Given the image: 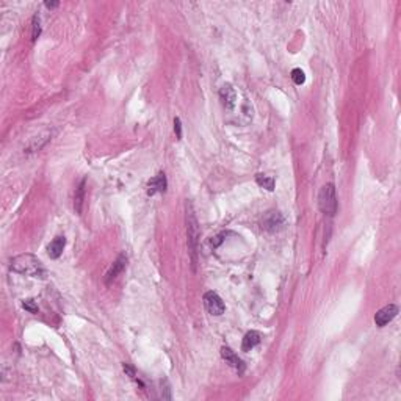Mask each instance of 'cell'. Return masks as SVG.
<instances>
[{
	"label": "cell",
	"mask_w": 401,
	"mask_h": 401,
	"mask_svg": "<svg viewBox=\"0 0 401 401\" xmlns=\"http://www.w3.org/2000/svg\"><path fill=\"white\" fill-rule=\"evenodd\" d=\"M185 223H187V243H188V252L191 257V268L193 271H196L201 232H199L198 218L195 215V210H193V205L188 201L185 204Z\"/></svg>",
	"instance_id": "1"
},
{
	"label": "cell",
	"mask_w": 401,
	"mask_h": 401,
	"mask_svg": "<svg viewBox=\"0 0 401 401\" xmlns=\"http://www.w3.org/2000/svg\"><path fill=\"white\" fill-rule=\"evenodd\" d=\"M10 268L19 275H25L30 278H46V268L41 260L33 254H22L11 258Z\"/></svg>",
	"instance_id": "2"
},
{
	"label": "cell",
	"mask_w": 401,
	"mask_h": 401,
	"mask_svg": "<svg viewBox=\"0 0 401 401\" xmlns=\"http://www.w3.org/2000/svg\"><path fill=\"white\" fill-rule=\"evenodd\" d=\"M318 207L325 215L334 216L337 213V196H335L334 184H326L321 188L318 195Z\"/></svg>",
	"instance_id": "3"
},
{
	"label": "cell",
	"mask_w": 401,
	"mask_h": 401,
	"mask_svg": "<svg viewBox=\"0 0 401 401\" xmlns=\"http://www.w3.org/2000/svg\"><path fill=\"white\" fill-rule=\"evenodd\" d=\"M204 307H205L207 312H209L210 315H215V317L223 315L224 310H226L223 300L219 298V295L215 292H207L204 295Z\"/></svg>",
	"instance_id": "4"
},
{
	"label": "cell",
	"mask_w": 401,
	"mask_h": 401,
	"mask_svg": "<svg viewBox=\"0 0 401 401\" xmlns=\"http://www.w3.org/2000/svg\"><path fill=\"white\" fill-rule=\"evenodd\" d=\"M284 224H286V218L282 216L281 212L276 210L266 212L262 218V227L266 232H278L284 227Z\"/></svg>",
	"instance_id": "5"
},
{
	"label": "cell",
	"mask_w": 401,
	"mask_h": 401,
	"mask_svg": "<svg viewBox=\"0 0 401 401\" xmlns=\"http://www.w3.org/2000/svg\"><path fill=\"white\" fill-rule=\"evenodd\" d=\"M398 315V307L395 304H389V306H384L382 309H379L376 315H374V323H376V326L379 328H384L385 325H389V323Z\"/></svg>",
	"instance_id": "6"
},
{
	"label": "cell",
	"mask_w": 401,
	"mask_h": 401,
	"mask_svg": "<svg viewBox=\"0 0 401 401\" xmlns=\"http://www.w3.org/2000/svg\"><path fill=\"white\" fill-rule=\"evenodd\" d=\"M219 100H221L223 103V107L227 108V110H232L235 107V103H237V91H235V88L226 83L223 85V88L219 89Z\"/></svg>",
	"instance_id": "7"
},
{
	"label": "cell",
	"mask_w": 401,
	"mask_h": 401,
	"mask_svg": "<svg viewBox=\"0 0 401 401\" xmlns=\"http://www.w3.org/2000/svg\"><path fill=\"white\" fill-rule=\"evenodd\" d=\"M125 265H127V255L125 254H119L118 258L113 262V265L110 266V270L107 271V275H105V284H107V286H110V284L122 273Z\"/></svg>",
	"instance_id": "8"
},
{
	"label": "cell",
	"mask_w": 401,
	"mask_h": 401,
	"mask_svg": "<svg viewBox=\"0 0 401 401\" xmlns=\"http://www.w3.org/2000/svg\"><path fill=\"white\" fill-rule=\"evenodd\" d=\"M221 357L226 360V364H229L234 370L238 371V374H243L244 373V364H243V360L230 350L229 346H223L221 348Z\"/></svg>",
	"instance_id": "9"
},
{
	"label": "cell",
	"mask_w": 401,
	"mask_h": 401,
	"mask_svg": "<svg viewBox=\"0 0 401 401\" xmlns=\"http://www.w3.org/2000/svg\"><path fill=\"white\" fill-rule=\"evenodd\" d=\"M166 187H168V182H166V176L163 173L157 174L154 179L149 180L148 184V195L152 196L155 193H165L166 191Z\"/></svg>",
	"instance_id": "10"
},
{
	"label": "cell",
	"mask_w": 401,
	"mask_h": 401,
	"mask_svg": "<svg viewBox=\"0 0 401 401\" xmlns=\"http://www.w3.org/2000/svg\"><path fill=\"white\" fill-rule=\"evenodd\" d=\"M64 244H66V238L64 237H57L55 240H52L50 244L47 246V254L50 258H58L63 254Z\"/></svg>",
	"instance_id": "11"
},
{
	"label": "cell",
	"mask_w": 401,
	"mask_h": 401,
	"mask_svg": "<svg viewBox=\"0 0 401 401\" xmlns=\"http://www.w3.org/2000/svg\"><path fill=\"white\" fill-rule=\"evenodd\" d=\"M258 343H260V334H258L257 331H249V332L243 337L241 350H243L244 353H248V351L252 350V348H255Z\"/></svg>",
	"instance_id": "12"
},
{
	"label": "cell",
	"mask_w": 401,
	"mask_h": 401,
	"mask_svg": "<svg viewBox=\"0 0 401 401\" xmlns=\"http://www.w3.org/2000/svg\"><path fill=\"white\" fill-rule=\"evenodd\" d=\"M85 182L86 180L83 179L80 185L75 188V195H74V210L77 215L82 213V205H83V198H85Z\"/></svg>",
	"instance_id": "13"
},
{
	"label": "cell",
	"mask_w": 401,
	"mask_h": 401,
	"mask_svg": "<svg viewBox=\"0 0 401 401\" xmlns=\"http://www.w3.org/2000/svg\"><path fill=\"white\" fill-rule=\"evenodd\" d=\"M255 182L260 185L262 188L273 191L275 190V177L273 176H266V174H257L255 176Z\"/></svg>",
	"instance_id": "14"
},
{
	"label": "cell",
	"mask_w": 401,
	"mask_h": 401,
	"mask_svg": "<svg viewBox=\"0 0 401 401\" xmlns=\"http://www.w3.org/2000/svg\"><path fill=\"white\" fill-rule=\"evenodd\" d=\"M32 41H36L38 36L41 35V21H40V16L35 15L33 16V21H32Z\"/></svg>",
	"instance_id": "15"
},
{
	"label": "cell",
	"mask_w": 401,
	"mask_h": 401,
	"mask_svg": "<svg viewBox=\"0 0 401 401\" xmlns=\"http://www.w3.org/2000/svg\"><path fill=\"white\" fill-rule=\"evenodd\" d=\"M292 80L295 82V85H303V83L306 82V75H304L303 69L295 68V69L292 71Z\"/></svg>",
	"instance_id": "16"
},
{
	"label": "cell",
	"mask_w": 401,
	"mask_h": 401,
	"mask_svg": "<svg viewBox=\"0 0 401 401\" xmlns=\"http://www.w3.org/2000/svg\"><path fill=\"white\" fill-rule=\"evenodd\" d=\"M22 306H24L25 310H29L30 314H38V306H36L35 300H25L22 303Z\"/></svg>",
	"instance_id": "17"
},
{
	"label": "cell",
	"mask_w": 401,
	"mask_h": 401,
	"mask_svg": "<svg viewBox=\"0 0 401 401\" xmlns=\"http://www.w3.org/2000/svg\"><path fill=\"white\" fill-rule=\"evenodd\" d=\"M122 368H124V371H125V373H127V374H128V376H130V378H132L133 381L140 382V379L137 378V373H135L133 367H130V365H128V364H124V365H122ZM140 384H141V382H140Z\"/></svg>",
	"instance_id": "18"
},
{
	"label": "cell",
	"mask_w": 401,
	"mask_h": 401,
	"mask_svg": "<svg viewBox=\"0 0 401 401\" xmlns=\"http://www.w3.org/2000/svg\"><path fill=\"white\" fill-rule=\"evenodd\" d=\"M174 132H176L177 140L182 138V124H180V119H179V118L174 119Z\"/></svg>",
	"instance_id": "19"
},
{
	"label": "cell",
	"mask_w": 401,
	"mask_h": 401,
	"mask_svg": "<svg viewBox=\"0 0 401 401\" xmlns=\"http://www.w3.org/2000/svg\"><path fill=\"white\" fill-rule=\"evenodd\" d=\"M60 5V2H44V7L49 8V10H54Z\"/></svg>",
	"instance_id": "20"
}]
</instances>
